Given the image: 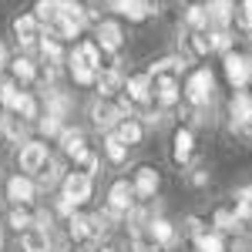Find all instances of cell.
Wrapping results in <instances>:
<instances>
[{
  "label": "cell",
  "mask_w": 252,
  "mask_h": 252,
  "mask_svg": "<svg viewBox=\"0 0 252 252\" xmlns=\"http://www.w3.org/2000/svg\"><path fill=\"white\" fill-rule=\"evenodd\" d=\"M40 131H44V135H61V131H64V128H61V118L58 115L40 118Z\"/></svg>",
  "instance_id": "b9f144b4"
},
{
  "label": "cell",
  "mask_w": 252,
  "mask_h": 252,
  "mask_svg": "<svg viewBox=\"0 0 252 252\" xmlns=\"http://www.w3.org/2000/svg\"><path fill=\"white\" fill-rule=\"evenodd\" d=\"M71 61H78V64H88V67L101 71V47H97V40H81L78 47H74V54H71Z\"/></svg>",
  "instance_id": "2e32d148"
},
{
  "label": "cell",
  "mask_w": 252,
  "mask_h": 252,
  "mask_svg": "<svg viewBox=\"0 0 252 252\" xmlns=\"http://www.w3.org/2000/svg\"><path fill=\"white\" fill-rule=\"evenodd\" d=\"M40 54L51 61V64H58V61H61V44H58V37H51V34H47V37L40 40Z\"/></svg>",
  "instance_id": "74e56055"
},
{
  "label": "cell",
  "mask_w": 252,
  "mask_h": 252,
  "mask_svg": "<svg viewBox=\"0 0 252 252\" xmlns=\"http://www.w3.org/2000/svg\"><path fill=\"white\" fill-rule=\"evenodd\" d=\"M185 24L192 27V31H209V7H189V14H185Z\"/></svg>",
  "instance_id": "4316f807"
},
{
  "label": "cell",
  "mask_w": 252,
  "mask_h": 252,
  "mask_svg": "<svg viewBox=\"0 0 252 252\" xmlns=\"http://www.w3.org/2000/svg\"><path fill=\"white\" fill-rule=\"evenodd\" d=\"M54 182H58V161H54V158H47V161H44V168H40V185H44V189H51Z\"/></svg>",
  "instance_id": "ab89813d"
},
{
  "label": "cell",
  "mask_w": 252,
  "mask_h": 252,
  "mask_svg": "<svg viewBox=\"0 0 252 252\" xmlns=\"http://www.w3.org/2000/svg\"><path fill=\"white\" fill-rule=\"evenodd\" d=\"M14 34H17L20 47H34L37 37H44V34H40V20L34 17V14H24V17L14 20Z\"/></svg>",
  "instance_id": "9c48e42d"
},
{
  "label": "cell",
  "mask_w": 252,
  "mask_h": 252,
  "mask_svg": "<svg viewBox=\"0 0 252 252\" xmlns=\"http://www.w3.org/2000/svg\"><path fill=\"white\" fill-rule=\"evenodd\" d=\"M235 202H239V205H252V185L239 189V192H235Z\"/></svg>",
  "instance_id": "f6af8a7d"
},
{
  "label": "cell",
  "mask_w": 252,
  "mask_h": 252,
  "mask_svg": "<svg viewBox=\"0 0 252 252\" xmlns=\"http://www.w3.org/2000/svg\"><path fill=\"white\" fill-rule=\"evenodd\" d=\"M249 125H252V94L249 91H235V97H232V128L246 135Z\"/></svg>",
  "instance_id": "8992f818"
},
{
  "label": "cell",
  "mask_w": 252,
  "mask_h": 252,
  "mask_svg": "<svg viewBox=\"0 0 252 252\" xmlns=\"http://www.w3.org/2000/svg\"><path fill=\"white\" fill-rule=\"evenodd\" d=\"M78 165H81V172H84V175H94L97 172V155H94V152H84V155L78 158Z\"/></svg>",
  "instance_id": "7bdbcfd3"
},
{
  "label": "cell",
  "mask_w": 252,
  "mask_h": 252,
  "mask_svg": "<svg viewBox=\"0 0 252 252\" xmlns=\"http://www.w3.org/2000/svg\"><path fill=\"white\" fill-rule=\"evenodd\" d=\"M3 61H7V47L0 44V67H3Z\"/></svg>",
  "instance_id": "7dc6e473"
},
{
  "label": "cell",
  "mask_w": 252,
  "mask_h": 252,
  "mask_svg": "<svg viewBox=\"0 0 252 252\" xmlns=\"http://www.w3.org/2000/svg\"><path fill=\"white\" fill-rule=\"evenodd\" d=\"M10 67H14V78L24 81V84L37 78V67H34V61H27V58H17L14 64H10Z\"/></svg>",
  "instance_id": "4dcf8cb0"
},
{
  "label": "cell",
  "mask_w": 252,
  "mask_h": 252,
  "mask_svg": "<svg viewBox=\"0 0 252 252\" xmlns=\"http://www.w3.org/2000/svg\"><path fill=\"white\" fill-rule=\"evenodd\" d=\"M125 94L131 97V104H148V101H152V74H135V78H128Z\"/></svg>",
  "instance_id": "4fadbf2b"
},
{
  "label": "cell",
  "mask_w": 252,
  "mask_h": 252,
  "mask_svg": "<svg viewBox=\"0 0 252 252\" xmlns=\"http://www.w3.org/2000/svg\"><path fill=\"white\" fill-rule=\"evenodd\" d=\"M158 182H161V178H158V172L145 165V168H138V172H135V182H131V185H135V195L152 198V195L158 192Z\"/></svg>",
  "instance_id": "9a60e30c"
},
{
  "label": "cell",
  "mask_w": 252,
  "mask_h": 252,
  "mask_svg": "<svg viewBox=\"0 0 252 252\" xmlns=\"http://www.w3.org/2000/svg\"><path fill=\"white\" fill-rule=\"evenodd\" d=\"M17 161H20L24 172H40L44 161H47V145H40V141H24Z\"/></svg>",
  "instance_id": "30bf717a"
},
{
  "label": "cell",
  "mask_w": 252,
  "mask_h": 252,
  "mask_svg": "<svg viewBox=\"0 0 252 252\" xmlns=\"http://www.w3.org/2000/svg\"><path fill=\"white\" fill-rule=\"evenodd\" d=\"M34 192H37V189H34V182H31V178H24V175H14V178L7 182V198H10V202H17V205H27V202L34 198Z\"/></svg>",
  "instance_id": "5bb4252c"
},
{
  "label": "cell",
  "mask_w": 252,
  "mask_h": 252,
  "mask_svg": "<svg viewBox=\"0 0 252 252\" xmlns=\"http://www.w3.org/2000/svg\"><path fill=\"white\" fill-rule=\"evenodd\" d=\"M61 148H64V155H71L74 161H78L88 148H84V131L81 128H64L61 131Z\"/></svg>",
  "instance_id": "e0dca14e"
},
{
  "label": "cell",
  "mask_w": 252,
  "mask_h": 252,
  "mask_svg": "<svg viewBox=\"0 0 252 252\" xmlns=\"http://www.w3.org/2000/svg\"><path fill=\"white\" fill-rule=\"evenodd\" d=\"M131 205H135V185L115 182L111 192H108V209H111L115 215H125V212H131Z\"/></svg>",
  "instance_id": "5b68a950"
},
{
  "label": "cell",
  "mask_w": 252,
  "mask_h": 252,
  "mask_svg": "<svg viewBox=\"0 0 252 252\" xmlns=\"http://www.w3.org/2000/svg\"><path fill=\"white\" fill-rule=\"evenodd\" d=\"M229 47H232V34H229V31H215V34H212V51H222V54H232Z\"/></svg>",
  "instance_id": "60d3db41"
},
{
  "label": "cell",
  "mask_w": 252,
  "mask_h": 252,
  "mask_svg": "<svg viewBox=\"0 0 252 252\" xmlns=\"http://www.w3.org/2000/svg\"><path fill=\"white\" fill-rule=\"evenodd\" d=\"M67 108H71L67 94H61V91H51V94H47V115L64 118V115H67Z\"/></svg>",
  "instance_id": "1f68e13d"
},
{
  "label": "cell",
  "mask_w": 252,
  "mask_h": 252,
  "mask_svg": "<svg viewBox=\"0 0 252 252\" xmlns=\"http://www.w3.org/2000/svg\"><path fill=\"white\" fill-rule=\"evenodd\" d=\"M97 91H101V97H111L118 94V88H121V74H118V67H108V71H97Z\"/></svg>",
  "instance_id": "44dd1931"
},
{
  "label": "cell",
  "mask_w": 252,
  "mask_h": 252,
  "mask_svg": "<svg viewBox=\"0 0 252 252\" xmlns=\"http://www.w3.org/2000/svg\"><path fill=\"white\" fill-rule=\"evenodd\" d=\"M108 3H115V0H108Z\"/></svg>",
  "instance_id": "f907efd6"
},
{
  "label": "cell",
  "mask_w": 252,
  "mask_h": 252,
  "mask_svg": "<svg viewBox=\"0 0 252 252\" xmlns=\"http://www.w3.org/2000/svg\"><path fill=\"white\" fill-rule=\"evenodd\" d=\"M61 7H64V0H37L34 3V17L40 24H54L61 17Z\"/></svg>",
  "instance_id": "603a6c76"
},
{
  "label": "cell",
  "mask_w": 252,
  "mask_h": 252,
  "mask_svg": "<svg viewBox=\"0 0 252 252\" xmlns=\"http://www.w3.org/2000/svg\"><path fill=\"white\" fill-rule=\"evenodd\" d=\"M235 27L246 31V34H252V0H242V3H239V10H235Z\"/></svg>",
  "instance_id": "836d02e7"
},
{
  "label": "cell",
  "mask_w": 252,
  "mask_h": 252,
  "mask_svg": "<svg viewBox=\"0 0 252 252\" xmlns=\"http://www.w3.org/2000/svg\"><path fill=\"white\" fill-rule=\"evenodd\" d=\"M10 225H14L17 232H27V229L34 225V215L24 212V209H14V212H10Z\"/></svg>",
  "instance_id": "f35d334b"
},
{
  "label": "cell",
  "mask_w": 252,
  "mask_h": 252,
  "mask_svg": "<svg viewBox=\"0 0 252 252\" xmlns=\"http://www.w3.org/2000/svg\"><path fill=\"white\" fill-rule=\"evenodd\" d=\"M20 242H24V252H47L51 249L47 229H40V225H31L27 232H20Z\"/></svg>",
  "instance_id": "d6986e66"
},
{
  "label": "cell",
  "mask_w": 252,
  "mask_h": 252,
  "mask_svg": "<svg viewBox=\"0 0 252 252\" xmlns=\"http://www.w3.org/2000/svg\"><path fill=\"white\" fill-rule=\"evenodd\" d=\"M195 249L198 252H225V242L219 232H205L202 239H195Z\"/></svg>",
  "instance_id": "f1b7e54d"
},
{
  "label": "cell",
  "mask_w": 252,
  "mask_h": 252,
  "mask_svg": "<svg viewBox=\"0 0 252 252\" xmlns=\"http://www.w3.org/2000/svg\"><path fill=\"white\" fill-rule=\"evenodd\" d=\"M182 71H185V61H182V58H161V61H155V64L148 67V74H152V78H161V74L178 78Z\"/></svg>",
  "instance_id": "7402d4cb"
},
{
  "label": "cell",
  "mask_w": 252,
  "mask_h": 252,
  "mask_svg": "<svg viewBox=\"0 0 252 252\" xmlns=\"http://www.w3.org/2000/svg\"><path fill=\"white\" fill-rule=\"evenodd\" d=\"M91 121H94L97 128L111 131V128H118V125L125 121V115H121V108H118V104H108V101H94V104H91Z\"/></svg>",
  "instance_id": "52a82bcc"
},
{
  "label": "cell",
  "mask_w": 252,
  "mask_h": 252,
  "mask_svg": "<svg viewBox=\"0 0 252 252\" xmlns=\"http://www.w3.org/2000/svg\"><path fill=\"white\" fill-rule=\"evenodd\" d=\"M148 235L155 239L158 246H175V239H178V235H175V225L168 219H152V222H148Z\"/></svg>",
  "instance_id": "ffe728a7"
},
{
  "label": "cell",
  "mask_w": 252,
  "mask_h": 252,
  "mask_svg": "<svg viewBox=\"0 0 252 252\" xmlns=\"http://www.w3.org/2000/svg\"><path fill=\"white\" fill-rule=\"evenodd\" d=\"M212 88H215V78L209 67H202V71H195L192 78L185 81V97L192 101V104H205L209 97H212Z\"/></svg>",
  "instance_id": "6da1fadb"
},
{
  "label": "cell",
  "mask_w": 252,
  "mask_h": 252,
  "mask_svg": "<svg viewBox=\"0 0 252 252\" xmlns=\"http://www.w3.org/2000/svg\"><path fill=\"white\" fill-rule=\"evenodd\" d=\"M0 249H3V235H0Z\"/></svg>",
  "instance_id": "681fc988"
},
{
  "label": "cell",
  "mask_w": 252,
  "mask_h": 252,
  "mask_svg": "<svg viewBox=\"0 0 252 252\" xmlns=\"http://www.w3.org/2000/svg\"><path fill=\"white\" fill-rule=\"evenodd\" d=\"M152 91H155V101L161 104V108H172V104H178V97H182L178 78H172V74L152 78Z\"/></svg>",
  "instance_id": "277c9868"
},
{
  "label": "cell",
  "mask_w": 252,
  "mask_h": 252,
  "mask_svg": "<svg viewBox=\"0 0 252 252\" xmlns=\"http://www.w3.org/2000/svg\"><path fill=\"white\" fill-rule=\"evenodd\" d=\"M101 252H115V249H111V246H108V249H101Z\"/></svg>",
  "instance_id": "c3c4849f"
},
{
  "label": "cell",
  "mask_w": 252,
  "mask_h": 252,
  "mask_svg": "<svg viewBox=\"0 0 252 252\" xmlns=\"http://www.w3.org/2000/svg\"><path fill=\"white\" fill-rule=\"evenodd\" d=\"M115 135L121 138L125 145H138V141H141V135H145V128L138 125L135 118H125V121H121V125L115 128Z\"/></svg>",
  "instance_id": "cb8c5ba5"
},
{
  "label": "cell",
  "mask_w": 252,
  "mask_h": 252,
  "mask_svg": "<svg viewBox=\"0 0 252 252\" xmlns=\"http://www.w3.org/2000/svg\"><path fill=\"white\" fill-rule=\"evenodd\" d=\"M115 10L128 20H145L152 14H158V3L155 0H115Z\"/></svg>",
  "instance_id": "ba28073f"
},
{
  "label": "cell",
  "mask_w": 252,
  "mask_h": 252,
  "mask_svg": "<svg viewBox=\"0 0 252 252\" xmlns=\"http://www.w3.org/2000/svg\"><path fill=\"white\" fill-rule=\"evenodd\" d=\"M192 182H195V185H205V182H209V172H205V168H198V172L192 175Z\"/></svg>",
  "instance_id": "bcb514c9"
},
{
  "label": "cell",
  "mask_w": 252,
  "mask_h": 252,
  "mask_svg": "<svg viewBox=\"0 0 252 252\" xmlns=\"http://www.w3.org/2000/svg\"><path fill=\"white\" fill-rule=\"evenodd\" d=\"M232 20H235L232 0H209V24H212L215 31H225Z\"/></svg>",
  "instance_id": "7c38bea8"
},
{
  "label": "cell",
  "mask_w": 252,
  "mask_h": 252,
  "mask_svg": "<svg viewBox=\"0 0 252 252\" xmlns=\"http://www.w3.org/2000/svg\"><path fill=\"white\" fill-rule=\"evenodd\" d=\"M17 97H20V91H17V84H14V81H3V84H0V104H3V108H10V111H14Z\"/></svg>",
  "instance_id": "d590c367"
},
{
  "label": "cell",
  "mask_w": 252,
  "mask_h": 252,
  "mask_svg": "<svg viewBox=\"0 0 252 252\" xmlns=\"http://www.w3.org/2000/svg\"><path fill=\"white\" fill-rule=\"evenodd\" d=\"M104 152H108V158H111L115 165H121V161L128 158V145H125L115 131H108V138H104Z\"/></svg>",
  "instance_id": "d4e9b609"
},
{
  "label": "cell",
  "mask_w": 252,
  "mask_h": 252,
  "mask_svg": "<svg viewBox=\"0 0 252 252\" xmlns=\"http://www.w3.org/2000/svg\"><path fill=\"white\" fill-rule=\"evenodd\" d=\"M192 145H195V138H192L189 128H178V131H175V138H172V158L178 161V165H185V161L192 158Z\"/></svg>",
  "instance_id": "ac0fdd59"
},
{
  "label": "cell",
  "mask_w": 252,
  "mask_h": 252,
  "mask_svg": "<svg viewBox=\"0 0 252 252\" xmlns=\"http://www.w3.org/2000/svg\"><path fill=\"white\" fill-rule=\"evenodd\" d=\"M67 232L71 239H91V215H71V222H67Z\"/></svg>",
  "instance_id": "484cf974"
},
{
  "label": "cell",
  "mask_w": 252,
  "mask_h": 252,
  "mask_svg": "<svg viewBox=\"0 0 252 252\" xmlns=\"http://www.w3.org/2000/svg\"><path fill=\"white\" fill-rule=\"evenodd\" d=\"M64 198L71 202V205H84L88 198H91V175L84 172H71L64 178Z\"/></svg>",
  "instance_id": "3957f363"
},
{
  "label": "cell",
  "mask_w": 252,
  "mask_h": 252,
  "mask_svg": "<svg viewBox=\"0 0 252 252\" xmlns=\"http://www.w3.org/2000/svg\"><path fill=\"white\" fill-rule=\"evenodd\" d=\"M71 78L78 81V84H94V81H97V71H94V67H88V64L71 61Z\"/></svg>",
  "instance_id": "e575fe53"
},
{
  "label": "cell",
  "mask_w": 252,
  "mask_h": 252,
  "mask_svg": "<svg viewBox=\"0 0 252 252\" xmlns=\"http://www.w3.org/2000/svg\"><path fill=\"white\" fill-rule=\"evenodd\" d=\"M14 115H20V118H37V101L27 94V91H20L17 104H14Z\"/></svg>",
  "instance_id": "d6a6232c"
},
{
  "label": "cell",
  "mask_w": 252,
  "mask_h": 252,
  "mask_svg": "<svg viewBox=\"0 0 252 252\" xmlns=\"http://www.w3.org/2000/svg\"><path fill=\"white\" fill-rule=\"evenodd\" d=\"M185 235H192V239H202L205 235V229H202V219H185Z\"/></svg>",
  "instance_id": "ee69618b"
},
{
  "label": "cell",
  "mask_w": 252,
  "mask_h": 252,
  "mask_svg": "<svg viewBox=\"0 0 252 252\" xmlns=\"http://www.w3.org/2000/svg\"><path fill=\"white\" fill-rule=\"evenodd\" d=\"M239 225H242V222L235 219L232 209H219V212H215V229H219V232H235Z\"/></svg>",
  "instance_id": "f546056e"
},
{
  "label": "cell",
  "mask_w": 252,
  "mask_h": 252,
  "mask_svg": "<svg viewBox=\"0 0 252 252\" xmlns=\"http://www.w3.org/2000/svg\"><path fill=\"white\" fill-rule=\"evenodd\" d=\"M94 34H97V47L101 51H118L121 47V24L118 20H97Z\"/></svg>",
  "instance_id": "8fae6325"
},
{
  "label": "cell",
  "mask_w": 252,
  "mask_h": 252,
  "mask_svg": "<svg viewBox=\"0 0 252 252\" xmlns=\"http://www.w3.org/2000/svg\"><path fill=\"white\" fill-rule=\"evenodd\" d=\"M189 47H192V54H209L212 51V34L209 31H192V37H189Z\"/></svg>",
  "instance_id": "83f0119b"
},
{
  "label": "cell",
  "mask_w": 252,
  "mask_h": 252,
  "mask_svg": "<svg viewBox=\"0 0 252 252\" xmlns=\"http://www.w3.org/2000/svg\"><path fill=\"white\" fill-rule=\"evenodd\" d=\"M3 131L10 141H20L24 131H27V125H24V118H3Z\"/></svg>",
  "instance_id": "8d00e7d4"
},
{
  "label": "cell",
  "mask_w": 252,
  "mask_h": 252,
  "mask_svg": "<svg viewBox=\"0 0 252 252\" xmlns=\"http://www.w3.org/2000/svg\"><path fill=\"white\" fill-rule=\"evenodd\" d=\"M225 78L239 91L252 81V58L249 54H225Z\"/></svg>",
  "instance_id": "7a4b0ae2"
}]
</instances>
